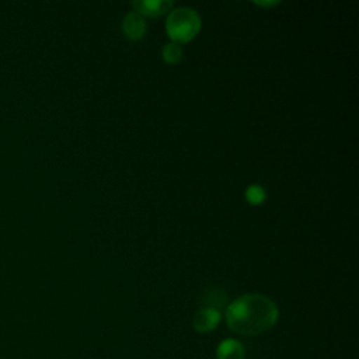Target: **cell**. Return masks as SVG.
<instances>
[{
	"instance_id": "1",
	"label": "cell",
	"mask_w": 359,
	"mask_h": 359,
	"mask_svg": "<svg viewBox=\"0 0 359 359\" xmlns=\"http://www.w3.org/2000/svg\"><path fill=\"white\" fill-rule=\"evenodd\" d=\"M227 327L240 335L254 337L272 328L279 316L272 299L261 293H247L226 307Z\"/></svg>"
},
{
	"instance_id": "2",
	"label": "cell",
	"mask_w": 359,
	"mask_h": 359,
	"mask_svg": "<svg viewBox=\"0 0 359 359\" xmlns=\"http://www.w3.org/2000/svg\"><path fill=\"white\" fill-rule=\"evenodd\" d=\"M201 29V17L191 7H178L168 13L165 31L171 42L185 43L196 36Z\"/></svg>"
},
{
	"instance_id": "3",
	"label": "cell",
	"mask_w": 359,
	"mask_h": 359,
	"mask_svg": "<svg viewBox=\"0 0 359 359\" xmlns=\"http://www.w3.org/2000/svg\"><path fill=\"white\" fill-rule=\"evenodd\" d=\"M220 318H222L220 310L213 309V307H203L195 313L192 325L196 332L208 334L219 325Z\"/></svg>"
},
{
	"instance_id": "4",
	"label": "cell",
	"mask_w": 359,
	"mask_h": 359,
	"mask_svg": "<svg viewBox=\"0 0 359 359\" xmlns=\"http://www.w3.org/2000/svg\"><path fill=\"white\" fill-rule=\"evenodd\" d=\"M133 8L136 10L137 14L142 17H158L163 15L172 8V1L171 0H137L132 3Z\"/></svg>"
},
{
	"instance_id": "5",
	"label": "cell",
	"mask_w": 359,
	"mask_h": 359,
	"mask_svg": "<svg viewBox=\"0 0 359 359\" xmlns=\"http://www.w3.org/2000/svg\"><path fill=\"white\" fill-rule=\"evenodd\" d=\"M122 32L132 41L140 39L146 32V22L140 14L130 11L122 20Z\"/></svg>"
},
{
	"instance_id": "6",
	"label": "cell",
	"mask_w": 359,
	"mask_h": 359,
	"mask_svg": "<svg viewBox=\"0 0 359 359\" xmlns=\"http://www.w3.org/2000/svg\"><path fill=\"white\" fill-rule=\"evenodd\" d=\"M216 358L217 359H245V348L240 341L234 338H226L217 345Z\"/></svg>"
},
{
	"instance_id": "7",
	"label": "cell",
	"mask_w": 359,
	"mask_h": 359,
	"mask_svg": "<svg viewBox=\"0 0 359 359\" xmlns=\"http://www.w3.org/2000/svg\"><path fill=\"white\" fill-rule=\"evenodd\" d=\"M203 303L206 304V307H213V309H220V307H224L226 306V302H227V296L226 293L219 289V287H212L209 290L205 292L203 297H202Z\"/></svg>"
},
{
	"instance_id": "8",
	"label": "cell",
	"mask_w": 359,
	"mask_h": 359,
	"mask_svg": "<svg viewBox=\"0 0 359 359\" xmlns=\"http://www.w3.org/2000/svg\"><path fill=\"white\" fill-rule=\"evenodd\" d=\"M161 55H163V59L165 63L168 65H174V63H178L182 57V48L180 43H175V42H168L163 46V50H161Z\"/></svg>"
},
{
	"instance_id": "9",
	"label": "cell",
	"mask_w": 359,
	"mask_h": 359,
	"mask_svg": "<svg viewBox=\"0 0 359 359\" xmlns=\"http://www.w3.org/2000/svg\"><path fill=\"white\" fill-rule=\"evenodd\" d=\"M265 191L261 185L252 184L245 189V199L251 205H261L265 201Z\"/></svg>"
},
{
	"instance_id": "10",
	"label": "cell",
	"mask_w": 359,
	"mask_h": 359,
	"mask_svg": "<svg viewBox=\"0 0 359 359\" xmlns=\"http://www.w3.org/2000/svg\"><path fill=\"white\" fill-rule=\"evenodd\" d=\"M254 4L259 7H273L278 4V1H254Z\"/></svg>"
}]
</instances>
